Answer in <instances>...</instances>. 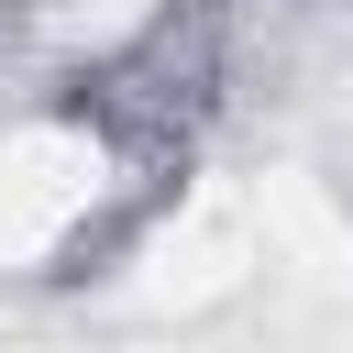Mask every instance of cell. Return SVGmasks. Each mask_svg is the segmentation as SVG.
I'll use <instances>...</instances> for the list:
<instances>
[{
	"label": "cell",
	"mask_w": 353,
	"mask_h": 353,
	"mask_svg": "<svg viewBox=\"0 0 353 353\" xmlns=\"http://www.w3.org/2000/svg\"><path fill=\"white\" fill-rule=\"evenodd\" d=\"M165 199H176V165L110 143L77 88L0 99V298L88 287Z\"/></svg>",
	"instance_id": "1"
},
{
	"label": "cell",
	"mask_w": 353,
	"mask_h": 353,
	"mask_svg": "<svg viewBox=\"0 0 353 353\" xmlns=\"http://www.w3.org/2000/svg\"><path fill=\"white\" fill-rule=\"evenodd\" d=\"M188 0H0V55L22 88H77L110 55H132L154 22H176Z\"/></svg>",
	"instance_id": "2"
},
{
	"label": "cell",
	"mask_w": 353,
	"mask_h": 353,
	"mask_svg": "<svg viewBox=\"0 0 353 353\" xmlns=\"http://www.w3.org/2000/svg\"><path fill=\"white\" fill-rule=\"evenodd\" d=\"M210 11H276V0H210Z\"/></svg>",
	"instance_id": "3"
}]
</instances>
